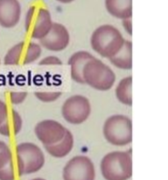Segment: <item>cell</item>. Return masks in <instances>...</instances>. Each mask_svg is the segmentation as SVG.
I'll return each instance as SVG.
<instances>
[{"instance_id": "cell-1", "label": "cell", "mask_w": 168, "mask_h": 180, "mask_svg": "<svg viewBox=\"0 0 168 180\" xmlns=\"http://www.w3.org/2000/svg\"><path fill=\"white\" fill-rule=\"evenodd\" d=\"M125 40L116 27L111 25H102L93 32L90 44L93 50L99 55L110 59L120 50Z\"/></svg>"}, {"instance_id": "cell-2", "label": "cell", "mask_w": 168, "mask_h": 180, "mask_svg": "<svg viewBox=\"0 0 168 180\" xmlns=\"http://www.w3.org/2000/svg\"><path fill=\"white\" fill-rule=\"evenodd\" d=\"M100 169L105 180H129L132 177V158L129 152L112 151L102 157Z\"/></svg>"}, {"instance_id": "cell-3", "label": "cell", "mask_w": 168, "mask_h": 180, "mask_svg": "<svg viewBox=\"0 0 168 180\" xmlns=\"http://www.w3.org/2000/svg\"><path fill=\"white\" fill-rule=\"evenodd\" d=\"M82 78L84 83L101 92L111 90L116 82L115 72L111 67L96 57L85 64Z\"/></svg>"}, {"instance_id": "cell-4", "label": "cell", "mask_w": 168, "mask_h": 180, "mask_svg": "<svg viewBox=\"0 0 168 180\" xmlns=\"http://www.w3.org/2000/svg\"><path fill=\"white\" fill-rule=\"evenodd\" d=\"M102 133L106 141L111 145L127 146L132 142V121L123 114L111 115L104 122Z\"/></svg>"}, {"instance_id": "cell-5", "label": "cell", "mask_w": 168, "mask_h": 180, "mask_svg": "<svg viewBox=\"0 0 168 180\" xmlns=\"http://www.w3.org/2000/svg\"><path fill=\"white\" fill-rule=\"evenodd\" d=\"M45 155L33 142H21L16 147V167L19 176L36 173L43 168Z\"/></svg>"}, {"instance_id": "cell-6", "label": "cell", "mask_w": 168, "mask_h": 180, "mask_svg": "<svg viewBox=\"0 0 168 180\" xmlns=\"http://www.w3.org/2000/svg\"><path fill=\"white\" fill-rule=\"evenodd\" d=\"M53 24L50 12L42 6L33 5L25 14V27L32 39L39 40L44 38L52 28Z\"/></svg>"}, {"instance_id": "cell-7", "label": "cell", "mask_w": 168, "mask_h": 180, "mask_svg": "<svg viewBox=\"0 0 168 180\" xmlns=\"http://www.w3.org/2000/svg\"><path fill=\"white\" fill-rule=\"evenodd\" d=\"M42 49L39 44L33 41H20L5 54V65H27L36 62L41 55Z\"/></svg>"}, {"instance_id": "cell-8", "label": "cell", "mask_w": 168, "mask_h": 180, "mask_svg": "<svg viewBox=\"0 0 168 180\" xmlns=\"http://www.w3.org/2000/svg\"><path fill=\"white\" fill-rule=\"evenodd\" d=\"M91 105L89 98L82 95H73L66 99L61 107L63 119L73 125H80L90 116Z\"/></svg>"}, {"instance_id": "cell-9", "label": "cell", "mask_w": 168, "mask_h": 180, "mask_svg": "<svg viewBox=\"0 0 168 180\" xmlns=\"http://www.w3.org/2000/svg\"><path fill=\"white\" fill-rule=\"evenodd\" d=\"M63 180H95L96 169L86 156H74L63 168Z\"/></svg>"}, {"instance_id": "cell-10", "label": "cell", "mask_w": 168, "mask_h": 180, "mask_svg": "<svg viewBox=\"0 0 168 180\" xmlns=\"http://www.w3.org/2000/svg\"><path fill=\"white\" fill-rule=\"evenodd\" d=\"M67 128L61 123L53 120H44L35 126L34 133L44 146L52 145L65 136Z\"/></svg>"}, {"instance_id": "cell-11", "label": "cell", "mask_w": 168, "mask_h": 180, "mask_svg": "<svg viewBox=\"0 0 168 180\" xmlns=\"http://www.w3.org/2000/svg\"><path fill=\"white\" fill-rule=\"evenodd\" d=\"M70 42V34L67 27L60 23H53L48 34L39 40V45L53 52H60L67 48Z\"/></svg>"}, {"instance_id": "cell-12", "label": "cell", "mask_w": 168, "mask_h": 180, "mask_svg": "<svg viewBox=\"0 0 168 180\" xmlns=\"http://www.w3.org/2000/svg\"><path fill=\"white\" fill-rule=\"evenodd\" d=\"M21 5L19 0H0V26L12 28L19 24Z\"/></svg>"}, {"instance_id": "cell-13", "label": "cell", "mask_w": 168, "mask_h": 180, "mask_svg": "<svg viewBox=\"0 0 168 180\" xmlns=\"http://www.w3.org/2000/svg\"><path fill=\"white\" fill-rule=\"evenodd\" d=\"M94 57L95 56L93 54L87 51H77L70 56L67 64L70 66L71 78L75 82L80 83V84L84 83L83 78H82L83 68H84L85 64Z\"/></svg>"}, {"instance_id": "cell-14", "label": "cell", "mask_w": 168, "mask_h": 180, "mask_svg": "<svg viewBox=\"0 0 168 180\" xmlns=\"http://www.w3.org/2000/svg\"><path fill=\"white\" fill-rule=\"evenodd\" d=\"M23 126L22 117L16 110L8 111L5 121L0 125V135L10 137L19 135Z\"/></svg>"}, {"instance_id": "cell-15", "label": "cell", "mask_w": 168, "mask_h": 180, "mask_svg": "<svg viewBox=\"0 0 168 180\" xmlns=\"http://www.w3.org/2000/svg\"><path fill=\"white\" fill-rule=\"evenodd\" d=\"M75 139L71 132L67 130L66 132L65 136L60 141H58L52 145H47L45 147V149L48 154L55 158H62L67 156L74 148Z\"/></svg>"}, {"instance_id": "cell-16", "label": "cell", "mask_w": 168, "mask_h": 180, "mask_svg": "<svg viewBox=\"0 0 168 180\" xmlns=\"http://www.w3.org/2000/svg\"><path fill=\"white\" fill-rule=\"evenodd\" d=\"M105 7L108 12L116 19L132 17V0H105Z\"/></svg>"}, {"instance_id": "cell-17", "label": "cell", "mask_w": 168, "mask_h": 180, "mask_svg": "<svg viewBox=\"0 0 168 180\" xmlns=\"http://www.w3.org/2000/svg\"><path fill=\"white\" fill-rule=\"evenodd\" d=\"M109 60L116 68L130 70L132 69V42L125 40L120 50Z\"/></svg>"}, {"instance_id": "cell-18", "label": "cell", "mask_w": 168, "mask_h": 180, "mask_svg": "<svg viewBox=\"0 0 168 180\" xmlns=\"http://www.w3.org/2000/svg\"><path fill=\"white\" fill-rule=\"evenodd\" d=\"M132 77L128 76L123 78L116 85L115 94L116 99L127 107L132 106Z\"/></svg>"}, {"instance_id": "cell-19", "label": "cell", "mask_w": 168, "mask_h": 180, "mask_svg": "<svg viewBox=\"0 0 168 180\" xmlns=\"http://www.w3.org/2000/svg\"><path fill=\"white\" fill-rule=\"evenodd\" d=\"M12 159V152L5 141H0V169Z\"/></svg>"}, {"instance_id": "cell-20", "label": "cell", "mask_w": 168, "mask_h": 180, "mask_svg": "<svg viewBox=\"0 0 168 180\" xmlns=\"http://www.w3.org/2000/svg\"><path fill=\"white\" fill-rule=\"evenodd\" d=\"M15 164L13 160L11 159L5 167L0 169V180H15Z\"/></svg>"}, {"instance_id": "cell-21", "label": "cell", "mask_w": 168, "mask_h": 180, "mask_svg": "<svg viewBox=\"0 0 168 180\" xmlns=\"http://www.w3.org/2000/svg\"><path fill=\"white\" fill-rule=\"evenodd\" d=\"M34 95L41 102L51 103L59 99L61 96V92H36L34 93Z\"/></svg>"}, {"instance_id": "cell-22", "label": "cell", "mask_w": 168, "mask_h": 180, "mask_svg": "<svg viewBox=\"0 0 168 180\" xmlns=\"http://www.w3.org/2000/svg\"><path fill=\"white\" fill-rule=\"evenodd\" d=\"M27 97L25 92H11L10 93V101L13 105H19L23 103Z\"/></svg>"}, {"instance_id": "cell-23", "label": "cell", "mask_w": 168, "mask_h": 180, "mask_svg": "<svg viewBox=\"0 0 168 180\" xmlns=\"http://www.w3.org/2000/svg\"><path fill=\"white\" fill-rule=\"evenodd\" d=\"M39 64L45 65V66H47V65H61L62 62L61 59L55 55H48V56H46L43 59H41L39 62Z\"/></svg>"}, {"instance_id": "cell-24", "label": "cell", "mask_w": 168, "mask_h": 180, "mask_svg": "<svg viewBox=\"0 0 168 180\" xmlns=\"http://www.w3.org/2000/svg\"><path fill=\"white\" fill-rule=\"evenodd\" d=\"M8 113V107L7 105L4 101H2L0 99V125L2 124V122L5 121V117Z\"/></svg>"}, {"instance_id": "cell-25", "label": "cell", "mask_w": 168, "mask_h": 180, "mask_svg": "<svg viewBox=\"0 0 168 180\" xmlns=\"http://www.w3.org/2000/svg\"><path fill=\"white\" fill-rule=\"evenodd\" d=\"M122 25L123 27L125 30V32L129 35H132V23H131V18L130 19H125L122 20Z\"/></svg>"}, {"instance_id": "cell-26", "label": "cell", "mask_w": 168, "mask_h": 180, "mask_svg": "<svg viewBox=\"0 0 168 180\" xmlns=\"http://www.w3.org/2000/svg\"><path fill=\"white\" fill-rule=\"evenodd\" d=\"M58 2L61 3V4H69V3H72L75 0H56Z\"/></svg>"}, {"instance_id": "cell-27", "label": "cell", "mask_w": 168, "mask_h": 180, "mask_svg": "<svg viewBox=\"0 0 168 180\" xmlns=\"http://www.w3.org/2000/svg\"><path fill=\"white\" fill-rule=\"evenodd\" d=\"M31 180H46V179L41 178H34V179H31Z\"/></svg>"}]
</instances>
